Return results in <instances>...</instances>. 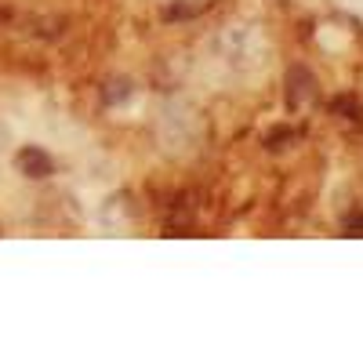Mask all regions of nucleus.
Returning <instances> with one entry per match:
<instances>
[{
  "mask_svg": "<svg viewBox=\"0 0 363 363\" xmlns=\"http://www.w3.org/2000/svg\"><path fill=\"white\" fill-rule=\"evenodd\" d=\"M284 84H287V87H284V102H287L291 113L316 99V77H313L309 66H291Z\"/></svg>",
  "mask_w": 363,
  "mask_h": 363,
  "instance_id": "f257e3e1",
  "label": "nucleus"
},
{
  "mask_svg": "<svg viewBox=\"0 0 363 363\" xmlns=\"http://www.w3.org/2000/svg\"><path fill=\"white\" fill-rule=\"evenodd\" d=\"M207 8V0H196V4H167L160 15H164V22H182V18H193V15H200Z\"/></svg>",
  "mask_w": 363,
  "mask_h": 363,
  "instance_id": "20e7f679",
  "label": "nucleus"
},
{
  "mask_svg": "<svg viewBox=\"0 0 363 363\" xmlns=\"http://www.w3.org/2000/svg\"><path fill=\"white\" fill-rule=\"evenodd\" d=\"M327 109H330V116H335V120H342V124H363V102L356 95H349V91L330 99Z\"/></svg>",
  "mask_w": 363,
  "mask_h": 363,
  "instance_id": "7ed1b4c3",
  "label": "nucleus"
},
{
  "mask_svg": "<svg viewBox=\"0 0 363 363\" xmlns=\"http://www.w3.org/2000/svg\"><path fill=\"white\" fill-rule=\"evenodd\" d=\"M15 167L26 178H51L55 174V160H51V153H44L40 145H22L15 153Z\"/></svg>",
  "mask_w": 363,
  "mask_h": 363,
  "instance_id": "f03ea898",
  "label": "nucleus"
},
{
  "mask_svg": "<svg viewBox=\"0 0 363 363\" xmlns=\"http://www.w3.org/2000/svg\"><path fill=\"white\" fill-rule=\"evenodd\" d=\"M345 233L349 236H363V215H359V211H352V215L345 218Z\"/></svg>",
  "mask_w": 363,
  "mask_h": 363,
  "instance_id": "423d86ee",
  "label": "nucleus"
},
{
  "mask_svg": "<svg viewBox=\"0 0 363 363\" xmlns=\"http://www.w3.org/2000/svg\"><path fill=\"white\" fill-rule=\"evenodd\" d=\"M8 22H11V11H8L4 4H0V26H8Z\"/></svg>",
  "mask_w": 363,
  "mask_h": 363,
  "instance_id": "0eeeda50",
  "label": "nucleus"
},
{
  "mask_svg": "<svg viewBox=\"0 0 363 363\" xmlns=\"http://www.w3.org/2000/svg\"><path fill=\"white\" fill-rule=\"evenodd\" d=\"M294 138H298V131L287 128V124H284V128H272V131L265 135V149H269V153H280V149H287Z\"/></svg>",
  "mask_w": 363,
  "mask_h": 363,
  "instance_id": "39448f33",
  "label": "nucleus"
}]
</instances>
